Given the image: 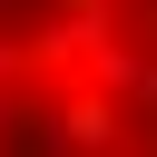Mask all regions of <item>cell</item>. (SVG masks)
<instances>
[{
  "mask_svg": "<svg viewBox=\"0 0 157 157\" xmlns=\"http://www.w3.org/2000/svg\"><path fill=\"white\" fill-rule=\"evenodd\" d=\"M88 88H98V98H118V108H137V118H157V49L108 39V49L88 59Z\"/></svg>",
  "mask_w": 157,
  "mask_h": 157,
  "instance_id": "1",
  "label": "cell"
},
{
  "mask_svg": "<svg viewBox=\"0 0 157 157\" xmlns=\"http://www.w3.org/2000/svg\"><path fill=\"white\" fill-rule=\"evenodd\" d=\"M20 118H29V98H20V88H0V128H20Z\"/></svg>",
  "mask_w": 157,
  "mask_h": 157,
  "instance_id": "4",
  "label": "cell"
},
{
  "mask_svg": "<svg viewBox=\"0 0 157 157\" xmlns=\"http://www.w3.org/2000/svg\"><path fill=\"white\" fill-rule=\"evenodd\" d=\"M20 78H29V39H10V29H0V88H20Z\"/></svg>",
  "mask_w": 157,
  "mask_h": 157,
  "instance_id": "3",
  "label": "cell"
},
{
  "mask_svg": "<svg viewBox=\"0 0 157 157\" xmlns=\"http://www.w3.org/2000/svg\"><path fill=\"white\" fill-rule=\"evenodd\" d=\"M49 137H59V147H78V157H118V137H128V108H118V98H98V88H78V98L49 118Z\"/></svg>",
  "mask_w": 157,
  "mask_h": 157,
  "instance_id": "2",
  "label": "cell"
},
{
  "mask_svg": "<svg viewBox=\"0 0 157 157\" xmlns=\"http://www.w3.org/2000/svg\"><path fill=\"white\" fill-rule=\"evenodd\" d=\"M147 157H157V147H147Z\"/></svg>",
  "mask_w": 157,
  "mask_h": 157,
  "instance_id": "5",
  "label": "cell"
}]
</instances>
